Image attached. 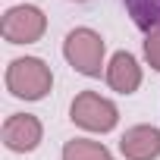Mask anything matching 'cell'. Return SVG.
<instances>
[{
	"label": "cell",
	"instance_id": "cell-1",
	"mask_svg": "<svg viewBox=\"0 0 160 160\" xmlns=\"http://www.w3.org/2000/svg\"><path fill=\"white\" fill-rule=\"evenodd\" d=\"M7 88L13 98L22 101H41L53 88V72L38 57H19L7 66Z\"/></svg>",
	"mask_w": 160,
	"mask_h": 160
},
{
	"label": "cell",
	"instance_id": "cell-2",
	"mask_svg": "<svg viewBox=\"0 0 160 160\" xmlns=\"http://www.w3.org/2000/svg\"><path fill=\"white\" fill-rule=\"evenodd\" d=\"M63 57L75 72L94 78L104 69V38L94 28H72L63 41Z\"/></svg>",
	"mask_w": 160,
	"mask_h": 160
},
{
	"label": "cell",
	"instance_id": "cell-3",
	"mask_svg": "<svg viewBox=\"0 0 160 160\" xmlns=\"http://www.w3.org/2000/svg\"><path fill=\"white\" fill-rule=\"evenodd\" d=\"M69 119L88 132H110L119 119V110L113 101L101 98L98 91H82V94H75L69 107Z\"/></svg>",
	"mask_w": 160,
	"mask_h": 160
},
{
	"label": "cell",
	"instance_id": "cell-4",
	"mask_svg": "<svg viewBox=\"0 0 160 160\" xmlns=\"http://www.w3.org/2000/svg\"><path fill=\"white\" fill-rule=\"evenodd\" d=\"M44 28H47V16L32 3L7 10L3 22H0V32L10 44H35V41H41Z\"/></svg>",
	"mask_w": 160,
	"mask_h": 160
},
{
	"label": "cell",
	"instance_id": "cell-5",
	"mask_svg": "<svg viewBox=\"0 0 160 160\" xmlns=\"http://www.w3.org/2000/svg\"><path fill=\"white\" fill-rule=\"evenodd\" d=\"M3 144L10 148V151H16V154H32L38 144H41V135H44V129H41V119L38 116H32V113H13V116H7V122H3Z\"/></svg>",
	"mask_w": 160,
	"mask_h": 160
},
{
	"label": "cell",
	"instance_id": "cell-6",
	"mask_svg": "<svg viewBox=\"0 0 160 160\" xmlns=\"http://www.w3.org/2000/svg\"><path fill=\"white\" fill-rule=\"evenodd\" d=\"M119 151L126 160H157L160 157V129L157 126H132L119 138Z\"/></svg>",
	"mask_w": 160,
	"mask_h": 160
},
{
	"label": "cell",
	"instance_id": "cell-7",
	"mask_svg": "<svg viewBox=\"0 0 160 160\" xmlns=\"http://www.w3.org/2000/svg\"><path fill=\"white\" fill-rule=\"evenodd\" d=\"M107 85L119 94H135L141 85V66L129 50H119L107 63Z\"/></svg>",
	"mask_w": 160,
	"mask_h": 160
},
{
	"label": "cell",
	"instance_id": "cell-8",
	"mask_svg": "<svg viewBox=\"0 0 160 160\" xmlns=\"http://www.w3.org/2000/svg\"><path fill=\"white\" fill-rule=\"evenodd\" d=\"M63 160H113L110 148L91 138H72L63 144Z\"/></svg>",
	"mask_w": 160,
	"mask_h": 160
},
{
	"label": "cell",
	"instance_id": "cell-9",
	"mask_svg": "<svg viewBox=\"0 0 160 160\" xmlns=\"http://www.w3.org/2000/svg\"><path fill=\"white\" fill-rule=\"evenodd\" d=\"M126 7L132 13V22L141 32L160 28V0H126Z\"/></svg>",
	"mask_w": 160,
	"mask_h": 160
},
{
	"label": "cell",
	"instance_id": "cell-10",
	"mask_svg": "<svg viewBox=\"0 0 160 160\" xmlns=\"http://www.w3.org/2000/svg\"><path fill=\"white\" fill-rule=\"evenodd\" d=\"M144 60H148L151 69L160 72V28H154V32L144 35Z\"/></svg>",
	"mask_w": 160,
	"mask_h": 160
},
{
	"label": "cell",
	"instance_id": "cell-11",
	"mask_svg": "<svg viewBox=\"0 0 160 160\" xmlns=\"http://www.w3.org/2000/svg\"><path fill=\"white\" fill-rule=\"evenodd\" d=\"M75 3H85V0H75Z\"/></svg>",
	"mask_w": 160,
	"mask_h": 160
}]
</instances>
